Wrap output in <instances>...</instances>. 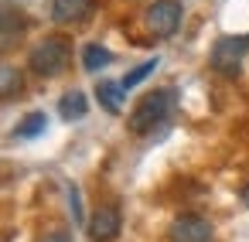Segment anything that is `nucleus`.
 <instances>
[{
  "instance_id": "obj_1",
  "label": "nucleus",
  "mask_w": 249,
  "mask_h": 242,
  "mask_svg": "<svg viewBox=\"0 0 249 242\" xmlns=\"http://www.w3.org/2000/svg\"><path fill=\"white\" fill-rule=\"evenodd\" d=\"M171 109H174V89H154V92H147V96L133 106L126 126H130V133L147 137V133H154L160 123H167Z\"/></svg>"
},
{
  "instance_id": "obj_2",
  "label": "nucleus",
  "mask_w": 249,
  "mask_h": 242,
  "mask_svg": "<svg viewBox=\"0 0 249 242\" xmlns=\"http://www.w3.org/2000/svg\"><path fill=\"white\" fill-rule=\"evenodd\" d=\"M69 58H72L69 41H65L62 35H52V38H45V41L31 52L28 69H31L35 75H41V79H55V75H62V72L69 69Z\"/></svg>"
},
{
  "instance_id": "obj_3",
  "label": "nucleus",
  "mask_w": 249,
  "mask_h": 242,
  "mask_svg": "<svg viewBox=\"0 0 249 242\" xmlns=\"http://www.w3.org/2000/svg\"><path fill=\"white\" fill-rule=\"evenodd\" d=\"M246 52H249V35H225L212 48V69L218 75H239Z\"/></svg>"
},
{
  "instance_id": "obj_4",
  "label": "nucleus",
  "mask_w": 249,
  "mask_h": 242,
  "mask_svg": "<svg viewBox=\"0 0 249 242\" xmlns=\"http://www.w3.org/2000/svg\"><path fill=\"white\" fill-rule=\"evenodd\" d=\"M181 14L184 11H181L178 0H154L147 7V14H143V24L154 38H171L181 28Z\"/></svg>"
},
{
  "instance_id": "obj_5",
  "label": "nucleus",
  "mask_w": 249,
  "mask_h": 242,
  "mask_svg": "<svg viewBox=\"0 0 249 242\" xmlns=\"http://www.w3.org/2000/svg\"><path fill=\"white\" fill-rule=\"evenodd\" d=\"M167 239H171V242H215V228H212L208 218L188 211V215H178V218L171 222Z\"/></svg>"
},
{
  "instance_id": "obj_6",
  "label": "nucleus",
  "mask_w": 249,
  "mask_h": 242,
  "mask_svg": "<svg viewBox=\"0 0 249 242\" xmlns=\"http://www.w3.org/2000/svg\"><path fill=\"white\" fill-rule=\"evenodd\" d=\"M120 225H123L120 208H116V205H99L96 215H92L89 225H86V228H89V242H116Z\"/></svg>"
},
{
  "instance_id": "obj_7",
  "label": "nucleus",
  "mask_w": 249,
  "mask_h": 242,
  "mask_svg": "<svg viewBox=\"0 0 249 242\" xmlns=\"http://www.w3.org/2000/svg\"><path fill=\"white\" fill-rule=\"evenodd\" d=\"M28 31V21L14 7H0V52H11Z\"/></svg>"
},
{
  "instance_id": "obj_8",
  "label": "nucleus",
  "mask_w": 249,
  "mask_h": 242,
  "mask_svg": "<svg viewBox=\"0 0 249 242\" xmlns=\"http://www.w3.org/2000/svg\"><path fill=\"white\" fill-rule=\"evenodd\" d=\"M92 14V0H55L52 4V17L58 24H79Z\"/></svg>"
},
{
  "instance_id": "obj_9",
  "label": "nucleus",
  "mask_w": 249,
  "mask_h": 242,
  "mask_svg": "<svg viewBox=\"0 0 249 242\" xmlns=\"http://www.w3.org/2000/svg\"><path fill=\"white\" fill-rule=\"evenodd\" d=\"M123 92H126V89H123V82H109V79H106V82H99V86H96L99 106H103L106 113H113V116H120V113H123Z\"/></svg>"
},
{
  "instance_id": "obj_10",
  "label": "nucleus",
  "mask_w": 249,
  "mask_h": 242,
  "mask_svg": "<svg viewBox=\"0 0 249 242\" xmlns=\"http://www.w3.org/2000/svg\"><path fill=\"white\" fill-rule=\"evenodd\" d=\"M86 113H89V99H86V92L72 89V92L62 96V103H58V116H62L65 123H75V120H82Z\"/></svg>"
},
{
  "instance_id": "obj_11",
  "label": "nucleus",
  "mask_w": 249,
  "mask_h": 242,
  "mask_svg": "<svg viewBox=\"0 0 249 242\" xmlns=\"http://www.w3.org/2000/svg\"><path fill=\"white\" fill-rule=\"evenodd\" d=\"M113 62V52L109 48H103V45H86L82 48V69L86 72H99V69H106Z\"/></svg>"
},
{
  "instance_id": "obj_12",
  "label": "nucleus",
  "mask_w": 249,
  "mask_h": 242,
  "mask_svg": "<svg viewBox=\"0 0 249 242\" xmlns=\"http://www.w3.org/2000/svg\"><path fill=\"white\" fill-rule=\"evenodd\" d=\"M45 126H48V116L38 109V113H28V116L18 123V130H14V133H18L21 140H35V137H41V133H45Z\"/></svg>"
},
{
  "instance_id": "obj_13",
  "label": "nucleus",
  "mask_w": 249,
  "mask_h": 242,
  "mask_svg": "<svg viewBox=\"0 0 249 242\" xmlns=\"http://www.w3.org/2000/svg\"><path fill=\"white\" fill-rule=\"evenodd\" d=\"M21 86H24V79H21V72L14 65H0V99L21 92Z\"/></svg>"
},
{
  "instance_id": "obj_14",
  "label": "nucleus",
  "mask_w": 249,
  "mask_h": 242,
  "mask_svg": "<svg viewBox=\"0 0 249 242\" xmlns=\"http://www.w3.org/2000/svg\"><path fill=\"white\" fill-rule=\"evenodd\" d=\"M157 69V58H150V62H143V65H137L133 72H126V79H123V89H133V86H140L150 72Z\"/></svg>"
},
{
  "instance_id": "obj_15",
  "label": "nucleus",
  "mask_w": 249,
  "mask_h": 242,
  "mask_svg": "<svg viewBox=\"0 0 249 242\" xmlns=\"http://www.w3.org/2000/svg\"><path fill=\"white\" fill-rule=\"evenodd\" d=\"M69 201H72V218L82 222V198H79V188L75 184H69Z\"/></svg>"
},
{
  "instance_id": "obj_16",
  "label": "nucleus",
  "mask_w": 249,
  "mask_h": 242,
  "mask_svg": "<svg viewBox=\"0 0 249 242\" xmlns=\"http://www.w3.org/2000/svg\"><path fill=\"white\" fill-rule=\"evenodd\" d=\"M48 242H72V239H69V232H55Z\"/></svg>"
},
{
  "instance_id": "obj_17",
  "label": "nucleus",
  "mask_w": 249,
  "mask_h": 242,
  "mask_svg": "<svg viewBox=\"0 0 249 242\" xmlns=\"http://www.w3.org/2000/svg\"><path fill=\"white\" fill-rule=\"evenodd\" d=\"M239 198H242V205H246V208H249V184H246V188H242V194H239Z\"/></svg>"
},
{
  "instance_id": "obj_18",
  "label": "nucleus",
  "mask_w": 249,
  "mask_h": 242,
  "mask_svg": "<svg viewBox=\"0 0 249 242\" xmlns=\"http://www.w3.org/2000/svg\"><path fill=\"white\" fill-rule=\"evenodd\" d=\"M11 4H14V0H0V7H11Z\"/></svg>"
}]
</instances>
